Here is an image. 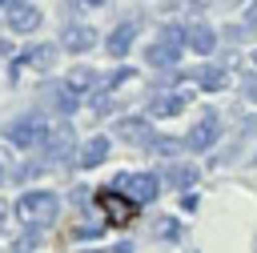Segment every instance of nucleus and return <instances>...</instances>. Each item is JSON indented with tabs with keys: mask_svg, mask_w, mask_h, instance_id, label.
Masks as SVG:
<instances>
[{
	"mask_svg": "<svg viewBox=\"0 0 257 253\" xmlns=\"http://www.w3.org/2000/svg\"><path fill=\"white\" fill-rule=\"evenodd\" d=\"M56 213H60V197L48 193V189H32V193H24V197L16 201V217H20L28 229H44V225H52Z\"/></svg>",
	"mask_w": 257,
	"mask_h": 253,
	"instance_id": "f257e3e1",
	"label": "nucleus"
},
{
	"mask_svg": "<svg viewBox=\"0 0 257 253\" xmlns=\"http://www.w3.org/2000/svg\"><path fill=\"white\" fill-rule=\"evenodd\" d=\"M4 137H8L16 149H44L48 137H52V129H48V120H44L40 112H24V116H16V120L4 129Z\"/></svg>",
	"mask_w": 257,
	"mask_h": 253,
	"instance_id": "f03ea898",
	"label": "nucleus"
},
{
	"mask_svg": "<svg viewBox=\"0 0 257 253\" xmlns=\"http://www.w3.org/2000/svg\"><path fill=\"white\" fill-rule=\"evenodd\" d=\"M96 209L108 217V225H128L141 205L128 193H120V189H104V193H96Z\"/></svg>",
	"mask_w": 257,
	"mask_h": 253,
	"instance_id": "7ed1b4c3",
	"label": "nucleus"
},
{
	"mask_svg": "<svg viewBox=\"0 0 257 253\" xmlns=\"http://www.w3.org/2000/svg\"><path fill=\"white\" fill-rule=\"evenodd\" d=\"M181 48H185V28H165L161 40L149 48V64L153 68H173L181 60Z\"/></svg>",
	"mask_w": 257,
	"mask_h": 253,
	"instance_id": "20e7f679",
	"label": "nucleus"
},
{
	"mask_svg": "<svg viewBox=\"0 0 257 253\" xmlns=\"http://www.w3.org/2000/svg\"><path fill=\"white\" fill-rule=\"evenodd\" d=\"M116 189L128 193L137 205H149V201H157V193H161V177H157V173H124V177H116Z\"/></svg>",
	"mask_w": 257,
	"mask_h": 253,
	"instance_id": "39448f33",
	"label": "nucleus"
},
{
	"mask_svg": "<svg viewBox=\"0 0 257 253\" xmlns=\"http://www.w3.org/2000/svg\"><path fill=\"white\" fill-rule=\"evenodd\" d=\"M217 141H221V116H217V112H205V116H201V120L185 133L189 153H209Z\"/></svg>",
	"mask_w": 257,
	"mask_h": 253,
	"instance_id": "423d86ee",
	"label": "nucleus"
},
{
	"mask_svg": "<svg viewBox=\"0 0 257 253\" xmlns=\"http://www.w3.org/2000/svg\"><path fill=\"white\" fill-rule=\"evenodd\" d=\"M4 20H8L12 32H36L40 28V12L28 0H8L4 4Z\"/></svg>",
	"mask_w": 257,
	"mask_h": 253,
	"instance_id": "0eeeda50",
	"label": "nucleus"
},
{
	"mask_svg": "<svg viewBox=\"0 0 257 253\" xmlns=\"http://www.w3.org/2000/svg\"><path fill=\"white\" fill-rule=\"evenodd\" d=\"M60 44H64V52H88V48H96V28H88V24H68V28L60 32Z\"/></svg>",
	"mask_w": 257,
	"mask_h": 253,
	"instance_id": "6e6552de",
	"label": "nucleus"
},
{
	"mask_svg": "<svg viewBox=\"0 0 257 253\" xmlns=\"http://www.w3.org/2000/svg\"><path fill=\"white\" fill-rule=\"evenodd\" d=\"M185 44H189L193 52H201V56H209V52L217 48V32H213L209 24H201V20H193V24L185 28Z\"/></svg>",
	"mask_w": 257,
	"mask_h": 253,
	"instance_id": "1a4fd4ad",
	"label": "nucleus"
},
{
	"mask_svg": "<svg viewBox=\"0 0 257 253\" xmlns=\"http://www.w3.org/2000/svg\"><path fill=\"white\" fill-rule=\"evenodd\" d=\"M60 48H64V44H36V48H32V52H28L24 60H16L12 68H24V64H32V68H40V72H48V68L56 64V56H60Z\"/></svg>",
	"mask_w": 257,
	"mask_h": 253,
	"instance_id": "9d476101",
	"label": "nucleus"
},
{
	"mask_svg": "<svg viewBox=\"0 0 257 253\" xmlns=\"http://www.w3.org/2000/svg\"><path fill=\"white\" fill-rule=\"evenodd\" d=\"M185 108V92H157L149 100V116H177Z\"/></svg>",
	"mask_w": 257,
	"mask_h": 253,
	"instance_id": "9b49d317",
	"label": "nucleus"
},
{
	"mask_svg": "<svg viewBox=\"0 0 257 253\" xmlns=\"http://www.w3.org/2000/svg\"><path fill=\"white\" fill-rule=\"evenodd\" d=\"M104 157H108V137H88L84 149H80V157H76V165L80 169H96Z\"/></svg>",
	"mask_w": 257,
	"mask_h": 253,
	"instance_id": "f8f14e48",
	"label": "nucleus"
},
{
	"mask_svg": "<svg viewBox=\"0 0 257 253\" xmlns=\"http://www.w3.org/2000/svg\"><path fill=\"white\" fill-rule=\"evenodd\" d=\"M133 36H137V24H116L112 28V36H108V56H124L128 48H133Z\"/></svg>",
	"mask_w": 257,
	"mask_h": 253,
	"instance_id": "ddd939ff",
	"label": "nucleus"
},
{
	"mask_svg": "<svg viewBox=\"0 0 257 253\" xmlns=\"http://www.w3.org/2000/svg\"><path fill=\"white\" fill-rule=\"evenodd\" d=\"M76 96H80V92H76L68 80H64V84H56V88H48V100H52V108H56V112H64V116L76 108Z\"/></svg>",
	"mask_w": 257,
	"mask_h": 253,
	"instance_id": "4468645a",
	"label": "nucleus"
},
{
	"mask_svg": "<svg viewBox=\"0 0 257 253\" xmlns=\"http://www.w3.org/2000/svg\"><path fill=\"white\" fill-rule=\"evenodd\" d=\"M116 133H120L128 145H149V137H153V133H149V120H137V116H133V120H120Z\"/></svg>",
	"mask_w": 257,
	"mask_h": 253,
	"instance_id": "2eb2a0df",
	"label": "nucleus"
},
{
	"mask_svg": "<svg viewBox=\"0 0 257 253\" xmlns=\"http://www.w3.org/2000/svg\"><path fill=\"white\" fill-rule=\"evenodd\" d=\"M197 84H201L205 92H221V88L229 84V72H225V68H197Z\"/></svg>",
	"mask_w": 257,
	"mask_h": 253,
	"instance_id": "dca6fc26",
	"label": "nucleus"
},
{
	"mask_svg": "<svg viewBox=\"0 0 257 253\" xmlns=\"http://www.w3.org/2000/svg\"><path fill=\"white\" fill-rule=\"evenodd\" d=\"M68 84H72L76 92H88V88H96L100 80H96V68H88V64H76V68L68 72Z\"/></svg>",
	"mask_w": 257,
	"mask_h": 253,
	"instance_id": "f3484780",
	"label": "nucleus"
},
{
	"mask_svg": "<svg viewBox=\"0 0 257 253\" xmlns=\"http://www.w3.org/2000/svg\"><path fill=\"white\" fill-rule=\"evenodd\" d=\"M165 181H173V185H189V181H197V169H189V165H173V169L165 173Z\"/></svg>",
	"mask_w": 257,
	"mask_h": 253,
	"instance_id": "a211bd4d",
	"label": "nucleus"
},
{
	"mask_svg": "<svg viewBox=\"0 0 257 253\" xmlns=\"http://www.w3.org/2000/svg\"><path fill=\"white\" fill-rule=\"evenodd\" d=\"M153 229H157V237H161V241H177V237H181V225H177L173 217H161Z\"/></svg>",
	"mask_w": 257,
	"mask_h": 253,
	"instance_id": "6ab92c4d",
	"label": "nucleus"
},
{
	"mask_svg": "<svg viewBox=\"0 0 257 253\" xmlns=\"http://www.w3.org/2000/svg\"><path fill=\"white\" fill-rule=\"evenodd\" d=\"M149 149H153V153H165V157H173V153H181V149H189V145H185V141H169V137H165V141H153Z\"/></svg>",
	"mask_w": 257,
	"mask_h": 253,
	"instance_id": "aec40b11",
	"label": "nucleus"
},
{
	"mask_svg": "<svg viewBox=\"0 0 257 253\" xmlns=\"http://www.w3.org/2000/svg\"><path fill=\"white\" fill-rule=\"evenodd\" d=\"M36 245H40V233H28V237L16 241V253H28V249H36Z\"/></svg>",
	"mask_w": 257,
	"mask_h": 253,
	"instance_id": "412c9836",
	"label": "nucleus"
},
{
	"mask_svg": "<svg viewBox=\"0 0 257 253\" xmlns=\"http://www.w3.org/2000/svg\"><path fill=\"white\" fill-rule=\"evenodd\" d=\"M108 0H72V8H80V12H88V8H104Z\"/></svg>",
	"mask_w": 257,
	"mask_h": 253,
	"instance_id": "4be33fe9",
	"label": "nucleus"
},
{
	"mask_svg": "<svg viewBox=\"0 0 257 253\" xmlns=\"http://www.w3.org/2000/svg\"><path fill=\"white\" fill-rule=\"evenodd\" d=\"M181 205L185 209H197V193H181Z\"/></svg>",
	"mask_w": 257,
	"mask_h": 253,
	"instance_id": "5701e85b",
	"label": "nucleus"
},
{
	"mask_svg": "<svg viewBox=\"0 0 257 253\" xmlns=\"http://www.w3.org/2000/svg\"><path fill=\"white\" fill-rule=\"evenodd\" d=\"M96 253H133L128 245H112V249H96Z\"/></svg>",
	"mask_w": 257,
	"mask_h": 253,
	"instance_id": "b1692460",
	"label": "nucleus"
},
{
	"mask_svg": "<svg viewBox=\"0 0 257 253\" xmlns=\"http://www.w3.org/2000/svg\"><path fill=\"white\" fill-rule=\"evenodd\" d=\"M193 4H197V8H205V4H213V0H193Z\"/></svg>",
	"mask_w": 257,
	"mask_h": 253,
	"instance_id": "393cba45",
	"label": "nucleus"
},
{
	"mask_svg": "<svg viewBox=\"0 0 257 253\" xmlns=\"http://www.w3.org/2000/svg\"><path fill=\"white\" fill-rule=\"evenodd\" d=\"M0 221H4V205H0Z\"/></svg>",
	"mask_w": 257,
	"mask_h": 253,
	"instance_id": "a878e982",
	"label": "nucleus"
},
{
	"mask_svg": "<svg viewBox=\"0 0 257 253\" xmlns=\"http://www.w3.org/2000/svg\"><path fill=\"white\" fill-rule=\"evenodd\" d=\"M253 64H257V52H253Z\"/></svg>",
	"mask_w": 257,
	"mask_h": 253,
	"instance_id": "bb28decb",
	"label": "nucleus"
},
{
	"mask_svg": "<svg viewBox=\"0 0 257 253\" xmlns=\"http://www.w3.org/2000/svg\"><path fill=\"white\" fill-rule=\"evenodd\" d=\"M0 181H4V169H0Z\"/></svg>",
	"mask_w": 257,
	"mask_h": 253,
	"instance_id": "cd10ccee",
	"label": "nucleus"
},
{
	"mask_svg": "<svg viewBox=\"0 0 257 253\" xmlns=\"http://www.w3.org/2000/svg\"><path fill=\"white\" fill-rule=\"evenodd\" d=\"M0 4H8V0H0Z\"/></svg>",
	"mask_w": 257,
	"mask_h": 253,
	"instance_id": "c85d7f7f",
	"label": "nucleus"
}]
</instances>
